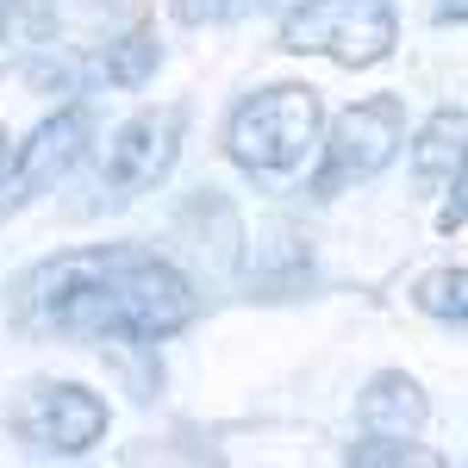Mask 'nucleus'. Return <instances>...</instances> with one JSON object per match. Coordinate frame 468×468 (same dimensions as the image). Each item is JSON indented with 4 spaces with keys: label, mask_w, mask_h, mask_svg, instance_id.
Here are the masks:
<instances>
[{
    "label": "nucleus",
    "mask_w": 468,
    "mask_h": 468,
    "mask_svg": "<svg viewBox=\"0 0 468 468\" xmlns=\"http://www.w3.org/2000/svg\"><path fill=\"white\" fill-rule=\"evenodd\" d=\"M26 319L75 344H163L194 324L200 300L176 262L138 244H88L26 275Z\"/></svg>",
    "instance_id": "obj_1"
},
{
    "label": "nucleus",
    "mask_w": 468,
    "mask_h": 468,
    "mask_svg": "<svg viewBox=\"0 0 468 468\" xmlns=\"http://www.w3.org/2000/svg\"><path fill=\"white\" fill-rule=\"evenodd\" d=\"M319 132H324L319 94L300 81H275L250 101H238L231 125H225V150L250 176H288L293 163H306V150H319Z\"/></svg>",
    "instance_id": "obj_2"
},
{
    "label": "nucleus",
    "mask_w": 468,
    "mask_h": 468,
    "mask_svg": "<svg viewBox=\"0 0 468 468\" xmlns=\"http://www.w3.org/2000/svg\"><path fill=\"white\" fill-rule=\"evenodd\" d=\"M394 0H300L282 19V50L324 57L337 69H375L394 57Z\"/></svg>",
    "instance_id": "obj_3"
},
{
    "label": "nucleus",
    "mask_w": 468,
    "mask_h": 468,
    "mask_svg": "<svg viewBox=\"0 0 468 468\" xmlns=\"http://www.w3.org/2000/svg\"><path fill=\"white\" fill-rule=\"evenodd\" d=\"M399 144H406V101L399 94H368L356 107H344L319 144L324 156L313 169V194L331 200V194H344L356 181H375L399 156Z\"/></svg>",
    "instance_id": "obj_4"
},
{
    "label": "nucleus",
    "mask_w": 468,
    "mask_h": 468,
    "mask_svg": "<svg viewBox=\"0 0 468 468\" xmlns=\"http://www.w3.org/2000/svg\"><path fill=\"white\" fill-rule=\"evenodd\" d=\"M88 132H94L88 107H63L57 119H44L32 138H19L6 150V163H0V213H19V207H32L37 194H50L81 163Z\"/></svg>",
    "instance_id": "obj_5"
},
{
    "label": "nucleus",
    "mask_w": 468,
    "mask_h": 468,
    "mask_svg": "<svg viewBox=\"0 0 468 468\" xmlns=\"http://www.w3.org/2000/svg\"><path fill=\"white\" fill-rule=\"evenodd\" d=\"M19 437L37 456H81L107 437V399L81 381H37L13 412Z\"/></svg>",
    "instance_id": "obj_6"
},
{
    "label": "nucleus",
    "mask_w": 468,
    "mask_h": 468,
    "mask_svg": "<svg viewBox=\"0 0 468 468\" xmlns=\"http://www.w3.org/2000/svg\"><path fill=\"white\" fill-rule=\"evenodd\" d=\"M181 138H187V107H150L138 119H125L107 144V187L112 200H138L156 181H169L181 156Z\"/></svg>",
    "instance_id": "obj_7"
},
{
    "label": "nucleus",
    "mask_w": 468,
    "mask_h": 468,
    "mask_svg": "<svg viewBox=\"0 0 468 468\" xmlns=\"http://www.w3.org/2000/svg\"><path fill=\"white\" fill-rule=\"evenodd\" d=\"M356 419L368 437H419L425 419H431V399H425V388L406 368H381L356 394Z\"/></svg>",
    "instance_id": "obj_8"
},
{
    "label": "nucleus",
    "mask_w": 468,
    "mask_h": 468,
    "mask_svg": "<svg viewBox=\"0 0 468 468\" xmlns=\"http://www.w3.org/2000/svg\"><path fill=\"white\" fill-rule=\"evenodd\" d=\"M463 163H468V119L456 107H437L412 138V176L425 194H443V187H456Z\"/></svg>",
    "instance_id": "obj_9"
},
{
    "label": "nucleus",
    "mask_w": 468,
    "mask_h": 468,
    "mask_svg": "<svg viewBox=\"0 0 468 468\" xmlns=\"http://www.w3.org/2000/svg\"><path fill=\"white\" fill-rule=\"evenodd\" d=\"M156 63H163V44H156V32H125V37H112L107 50L94 57V69L107 75L112 88H144L150 75H156Z\"/></svg>",
    "instance_id": "obj_10"
},
{
    "label": "nucleus",
    "mask_w": 468,
    "mask_h": 468,
    "mask_svg": "<svg viewBox=\"0 0 468 468\" xmlns=\"http://www.w3.org/2000/svg\"><path fill=\"white\" fill-rule=\"evenodd\" d=\"M412 306L425 319H443V324H463L468 331V269H431V275H419Z\"/></svg>",
    "instance_id": "obj_11"
},
{
    "label": "nucleus",
    "mask_w": 468,
    "mask_h": 468,
    "mask_svg": "<svg viewBox=\"0 0 468 468\" xmlns=\"http://www.w3.org/2000/svg\"><path fill=\"white\" fill-rule=\"evenodd\" d=\"M344 463H356V468H406V463H419V468H437V456L431 450H419L412 437H368L362 431V443H350L344 450Z\"/></svg>",
    "instance_id": "obj_12"
},
{
    "label": "nucleus",
    "mask_w": 468,
    "mask_h": 468,
    "mask_svg": "<svg viewBox=\"0 0 468 468\" xmlns=\"http://www.w3.org/2000/svg\"><path fill=\"white\" fill-rule=\"evenodd\" d=\"M244 0H176V19L181 26H218V19H231Z\"/></svg>",
    "instance_id": "obj_13"
},
{
    "label": "nucleus",
    "mask_w": 468,
    "mask_h": 468,
    "mask_svg": "<svg viewBox=\"0 0 468 468\" xmlns=\"http://www.w3.org/2000/svg\"><path fill=\"white\" fill-rule=\"evenodd\" d=\"M463 218H468V163H463V176H456V194H450V207L437 213V225H443V231H456Z\"/></svg>",
    "instance_id": "obj_14"
},
{
    "label": "nucleus",
    "mask_w": 468,
    "mask_h": 468,
    "mask_svg": "<svg viewBox=\"0 0 468 468\" xmlns=\"http://www.w3.org/2000/svg\"><path fill=\"white\" fill-rule=\"evenodd\" d=\"M437 26H468V0H431Z\"/></svg>",
    "instance_id": "obj_15"
},
{
    "label": "nucleus",
    "mask_w": 468,
    "mask_h": 468,
    "mask_svg": "<svg viewBox=\"0 0 468 468\" xmlns=\"http://www.w3.org/2000/svg\"><path fill=\"white\" fill-rule=\"evenodd\" d=\"M0 163H6V132H0Z\"/></svg>",
    "instance_id": "obj_16"
}]
</instances>
